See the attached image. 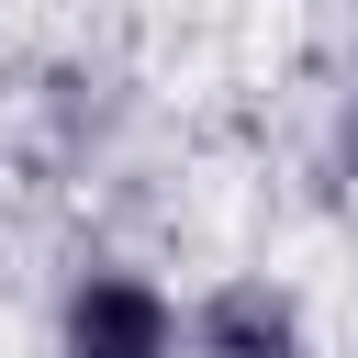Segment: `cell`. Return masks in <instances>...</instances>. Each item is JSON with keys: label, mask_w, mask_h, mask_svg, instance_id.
Listing matches in <instances>:
<instances>
[{"label": "cell", "mask_w": 358, "mask_h": 358, "mask_svg": "<svg viewBox=\"0 0 358 358\" xmlns=\"http://www.w3.org/2000/svg\"><path fill=\"white\" fill-rule=\"evenodd\" d=\"M347 179H358V101H347Z\"/></svg>", "instance_id": "3"}, {"label": "cell", "mask_w": 358, "mask_h": 358, "mask_svg": "<svg viewBox=\"0 0 358 358\" xmlns=\"http://www.w3.org/2000/svg\"><path fill=\"white\" fill-rule=\"evenodd\" d=\"M56 358H179V291L145 268H78L56 291Z\"/></svg>", "instance_id": "2"}, {"label": "cell", "mask_w": 358, "mask_h": 358, "mask_svg": "<svg viewBox=\"0 0 358 358\" xmlns=\"http://www.w3.org/2000/svg\"><path fill=\"white\" fill-rule=\"evenodd\" d=\"M179 358H324V347H313V302L280 268H224L179 302Z\"/></svg>", "instance_id": "1"}]
</instances>
